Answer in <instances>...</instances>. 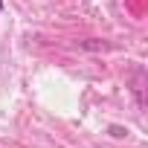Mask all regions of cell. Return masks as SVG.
<instances>
[{
    "instance_id": "obj_1",
    "label": "cell",
    "mask_w": 148,
    "mask_h": 148,
    "mask_svg": "<svg viewBox=\"0 0 148 148\" xmlns=\"http://www.w3.org/2000/svg\"><path fill=\"white\" fill-rule=\"evenodd\" d=\"M0 12H3V0H0Z\"/></svg>"
}]
</instances>
